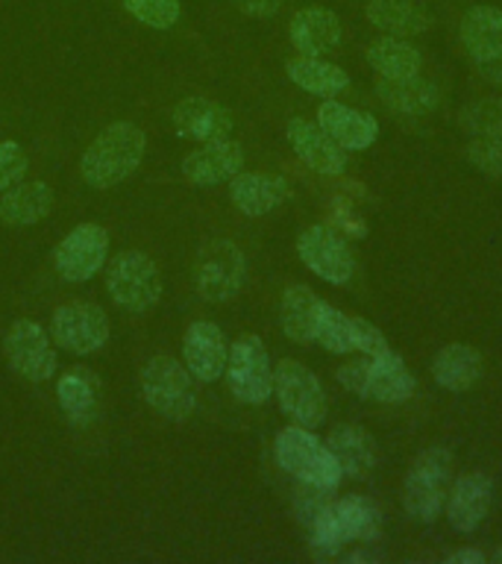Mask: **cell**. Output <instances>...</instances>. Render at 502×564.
<instances>
[{
	"mask_svg": "<svg viewBox=\"0 0 502 564\" xmlns=\"http://www.w3.org/2000/svg\"><path fill=\"white\" fill-rule=\"evenodd\" d=\"M144 148H148V139L135 123L121 121L106 127L83 153V162H79L83 180L91 188H112L123 183L141 165Z\"/></svg>",
	"mask_w": 502,
	"mask_h": 564,
	"instance_id": "cell-1",
	"label": "cell"
},
{
	"mask_svg": "<svg viewBox=\"0 0 502 564\" xmlns=\"http://www.w3.org/2000/svg\"><path fill=\"white\" fill-rule=\"evenodd\" d=\"M276 462L285 474L299 479L303 485H317V488H335L341 482V465L335 462L326 444L312 435L306 426H288L276 435Z\"/></svg>",
	"mask_w": 502,
	"mask_h": 564,
	"instance_id": "cell-2",
	"label": "cell"
},
{
	"mask_svg": "<svg viewBox=\"0 0 502 564\" xmlns=\"http://www.w3.org/2000/svg\"><path fill=\"white\" fill-rule=\"evenodd\" d=\"M449 470H452V456L444 447L423 449L414 458L403 485V506L408 518L417 523H432L438 518L447 497Z\"/></svg>",
	"mask_w": 502,
	"mask_h": 564,
	"instance_id": "cell-3",
	"label": "cell"
},
{
	"mask_svg": "<svg viewBox=\"0 0 502 564\" xmlns=\"http://www.w3.org/2000/svg\"><path fill=\"white\" fill-rule=\"evenodd\" d=\"M338 382L352 394L370 397L379 403H403L414 394V377L394 350L376 359L364 356L359 361H347L338 370Z\"/></svg>",
	"mask_w": 502,
	"mask_h": 564,
	"instance_id": "cell-4",
	"label": "cell"
},
{
	"mask_svg": "<svg viewBox=\"0 0 502 564\" xmlns=\"http://www.w3.org/2000/svg\"><path fill=\"white\" fill-rule=\"evenodd\" d=\"M379 527V511L368 497H343V500H329L317 511L308 529H312V544L317 550L332 553L338 546L373 538Z\"/></svg>",
	"mask_w": 502,
	"mask_h": 564,
	"instance_id": "cell-5",
	"label": "cell"
},
{
	"mask_svg": "<svg viewBox=\"0 0 502 564\" xmlns=\"http://www.w3.org/2000/svg\"><path fill=\"white\" fill-rule=\"evenodd\" d=\"M106 289L112 300L127 312H150L162 297V276H159L156 262L139 250L118 253L106 271Z\"/></svg>",
	"mask_w": 502,
	"mask_h": 564,
	"instance_id": "cell-6",
	"label": "cell"
},
{
	"mask_svg": "<svg viewBox=\"0 0 502 564\" xmlns=\"http://www.w3.org/2000/svg\"><path fill=\"white\" fill-rule=\"evenodd\" d=\"M141 394L167 421H185L197 405L194 382L188 368L171 356H153L141 370Z\"/></svg>",
	"mask_w": 502,
	"mask_h": 564,
	"instance_id": "cell-7",
	"label": "cell"
},
{
	"mask_svg": "<svg viewBox=\"0 0 502 564\" xmlns=\"http://www.w3.org/2000/svg\"><path fill=\"white\" fill-rule=\"evenodd\" d=\"M273 391L282 412L306 430H317L326 421V394L320 379L299 361H280L273 370Z\"/></svg>",
	"mask_w": 502,
	"mask_h": 564,
	"instance_id": "cell-8",
	"label": "cell"
},
{
	"mask_svg": "<svg viewBox=\"0 0 502 564\" xmlns=\"http://www.w3.org/2000/svg\"><path fill=\"white\" fill-rule=\"evenodd\" d=\"M194 280L203 300L209 303H227L241 291L247 280V259L241 247H236L227 238L206 241L197 256Z\"/></svg>",
	"mask_w": 502,
	"mask_h": 564,
	"instance_id": "cell-9",
	"label": "cell"
},
{
	"mask_svg": "<svg viewBox=\"0 0 502 564\" xmlns=\"http://www.w3.org/2000/svg\"><path fill=\"white\" fill-rule=\"evenodd\" d=\"M223 377L229 382V391L236 400L250 405H259L271 400L273 394V370L264 344L255 335H244L229 347V359Z\"/></svg>",
	"mask_w": 502,
	"mask_h": 564,
	"instance_id": "cell-10",
	"label": "cell"
},
{
	"mask_svg": "<svg viewBox=\"0 0 502 564\" xmlns=\"http://www.w3.org/2000/svg\"><path fill=\"white\" fill-rule=\"evenodd\" d=\"M51 329L56 344L77 356H88L109 341V317L97 303H86V300L56 308Z\"/></svg>",
	"mask_w": 502,
	"mask_h": 564,
	"instance_id": "cell-11",
	"label": "cell"
},
{
	"mask_svg": "<svg viewBox=\"0 0 502 564\" xmlns=\"http://www.w3.org/2000/svg\"><path fill=\"white\" fill-rule=\"evenodd\" d=\"M109 253V232L97 224H79L53 250V264L65 282L91 280Z\"/></svg>",
	"mask_w": 502,
	"mask_h": 564,
	"instance_id": "cell-12",
	"label": "cell"
},
{
	"mask_svg": "<svg viewBox=\"0 0 502 564\" xmlns=\"http://www.w3.org/2000/svg\"><path fill=\"white\" fill-rule=\"evenodd\" d=\"M297 253L308 271L317 273L320 280L332 282V285H347L352 271H356L347 241L332 227H324V224H315V227L299 232Z\"/></svg>",
	"mask_w": 502,
	"mask_h": 564,
	"instance_id": "cell-13",
	"label": "cell"
},
{
	"mask_svg": "<svg viewBox=\"0 0 502 564\" xmlns=\"http://www.w3.org/2000/svg\"><path fill=\"white\" fill-rule=\"evenodd\" d=\"M7 359L9 365L30 382H44L56 370V352H53L47 333L35 321H15L7 333Z\"/></svg>",
	"mask_w": 502,
	"mask_h": 564,
	"instance_id": "cell-14",
	"label": "cell"
},
{
	"mask_svg": "<svg viewBox=\"0 0 502 564\" xmlns=\"http://www.w3.org/2000/svg\"><path fill=\"white\" fill-rule=\"evenodd\" d=\"M183 356L188 365V373L200 382H215L223 377L229 359V344L220 333L218 324L211 321H194L185 329L183 338Z\"/></svg>",
	"mask_w": 502,
	"mask_h": 564,
	"instance_id": "cell-15",
	"label": "cell"
},
{
	"mask_svg": "<svg viewBox=\"0 0 502 564\" xmlns=\"http://www.w3.org/2000/svg\"><path fill=\"white\" fill-rule=\"evenodd\" d=\"M285 135H288V144L294 148L299 162H306L312 171L326 176L343 174L347 150L341 144H335L320 123H312L306 118H291L288 127H285Z\"/></svg>",
	"mask_w": 502,
	"mask_h": 564,
	"instance_id": "cell-16",
	"label": "cell"
},
{
	"mask_svg": "<svg viewBox=\"0 0 502 564\" xmlns=\"http://www.w3.org/2000/svg\"><path fill=\"white\" fill-rule=\"evenodd\" d=\"M244 165V150L229 139L206 141L203 148L183 159V174L194 185H220L229 183Z\"/></svg>",
	"mask_w": 502,
	"mask_h": 564,
	"instance_id": "cell-17",
	"label": "cell"
},
{
	"mask_svg": "<svg viewBox=\"0 0 502 564\" xmlns=\"http://www.w3.org/2000/svg\"><path fill=\"white\" fill-rule=\"evenodd\" d=\"M493 500V482L488 474H467L461 476L452 491H449L447 500V518L449 527L456 532H473L479 529L484 518H488V509H491Z\"/></svg>",
	"mask_w": 502,
	"mask_h": 564,
	"instance_id": "cell-18",
	"label": "cell"
},
{
	"mask_svg": "<svg viewBox=\"0 0 502 564\" xmlns=\"http://www.w3.org/2000/svg\"><path fill=\"white\" fill-rule=\"evenodd\" d=\"M174 130L183 139L192 141H218L229 139L232 132V115L215 100L206 97H185L174 109Z\"/></svg>",
	"mask_w": 502,
	"mask_h": 564,
	"instance_id": "cell-19",
	"label": "cell"
},
{
	"mask_svg": "<svg viewBox=\"0 0 502 564\" xmlns=\"http://www.w3.org/2000/svg\"><path fill=\"white\" fill-rule=\"evenodd\" d=\"M317 123L343 150H368L379 135V123L373 115H364L359 109H350V106L335 104L332 97L317 109Z\"/></svg>",
	"mask_w": 502,
	"mask_h": 564,
	"instance_id": "cell-20",
	"label": "cell"
},
{
	"mask_svg": "<svg viewBox=\"0 0 502 564\" xmlns=\"http://www.w3.org/2000/svg\"><path fill=\"white\" fill-rule=\"evenodd\" d=\"M291 44L303 56H326L341 44V21L332 9L306 7L291 18Z\"/></svg>",
	"mask_w": 502,
	"mask_h": 564,
	"instance_id": "cell-21",
	"label": "cell"
},
{
	"mask_svg": "<svg viewBox=\"0 0 502 564\" xmlns=\"http://www.w3.org/2000/svg\"><path fill=\"white\" fill-rule=\"evenodd\" d=\"M229 197L236 203L238 209L250 215V218H259V215H268L276 206L291 197L288 183L282 176L273 174H241L238 171L232 180H229Z\"/></svg>",
	"mask_w": 502,
	"mask_h": 564,
	"instance_id": "cell-22",
	"label": "cell"
},
{
	"mask_svg": "<svg viewBox=\"0 0 502 564\" xmlns=\"http://www.w3.org/2000/svg\"><path fill=\"white\" fill-rule=\"evenodd\" d=\"M461 44L479 65L502 59V9L470 7L461 18Z\"/></svg>",
	"mask_w": 502,
	"mask_h": 564,
	"instance_id": "cell-23",
	"label": "cell"
},
{
	"mask_svg": "<svg viewBox=\"0 0 502 564\" xmlns=\"http://www.w3.org/2000/svg\"><path fill=\"white\" fill-rule=\"evenodd\" d=\"M53 209V192L47 183H15L0 194V220L9 227H33Z\"/></svg>",
	"mask_w": 502,
	"mask_h": 564,
	"instance_id": "cell-24",
	"label": "cell"
},
{
	"mask_svg": "<svg viewBox=\"0 0 502 564\" xmlns=\"http://www.w3.org/2000/svg\"><path fill=\"white\" fill-rule=\"evenodd\" d=\"M368 21L385 35H421L432 26L429 9L421 0H370Z\"/></svg>",
	"mask_w": 502,
	"mask_h": 564,
	"instance_id": "cell-25",
	"label": "cell"
},
{
	"mask_svg": "<svg viewBox=\"0 0 502 564\" xmlns=\"http://www.w3.org/2000/svg\"><path fill=\"white\" fill-rule=\"evenodd\" d=\"M432 377L447 391H467L482 377V356L470 344H447L432 359Z\"/></svg>",
	"mask_w": 502,
	"mask_h": 564,
	"instance_id": "cell-26",
	"label": "cell"
},
{
	"mask_svg": "<svg viewBox=\"0 0 502 564\" xmlns=\"http://www.w3.org/2000/svg\"><path fill=\"white\" fill-rule=\"evenodd\" d=\"M379 100L400 115H426L438 106V88L421 74L414 77H382L376 83Z\"/></svg>",
	"mask_w": 502,
	"mask_h": 564,
	"instance_id": "cell-27",
	"label": "cell"
},
{
	"mask_svg": "<svg viewBox=\"0 0 502 564\" xmlns=\"http://www.w3.org/2000/svg\"><path fill=\"white\" fill-rule=\"evenodd\" d=\"M320 308H324V300L317 297L312 289H306V285H291V289H285L280 303V321L291 341H315Z\"/></svg>",
	"mask_w": 502,
	"mask_h": 564,
	"instance_id": "cell-28",
	"label": "cell"
},
{
	"mask_svg": "<svg viewBox=\"0 0 502 564\" xmlns=\"http://www.w3.org/2000/svg\"><path fill=\"white\" fill-rule=\"evenodd\" d=\"M326 447H329V453H332L335 462L341 465L347 476H364L370 467L376 465V441L359 426H350V423L329 432Z\"/></svg>",
	"mask_w": 502,
	"mask_h": 564,
	"instance_id": "cell-29",
	"label": "cell"
},
{
	"mask_svg": "<svg viewBox=\"0 0 502 564\" xmlns=\"http://www.w3.org/2000/svg\"><path fill=\"white\" fill-rule=\"evenodd\" d=\"M288 70V77L294 86H299L308 95L317 97H335L341 95L343 88L350 86V77H347V70H341L332 62H324L320 56H297V59H291L285 65Z\"/></svg>",
	"mask_w": 502,
	"mask_h": 564,
	"instance_id": "cell-30",
	"label": "cell"
},
{
	"mask_svg": "<svg viewBox=\"0 0 502 564\" xmlns=\"http://www.w3.org/2000/svg\"><path fill=\"white\" fill-rule=\"evenodd\" d=\"M368 65L379 77H414L421 74L423 56L400 35H382L368 47Z\"/></svg>",
	"mask_w": 502,
	"mask_h": 564,
	"instance_id": "cell-31",
	"label": "cell"
},
{
	"mask_svg": "<svg viewBox=\"0 0 502 564\" xmlns=\"http://www.w3.org/2000/svg\"><path fill=\"white\" fill-rule=\"evenodd\" d=\"M56 397H59V405L74 421H83L91 412V403H95V379L83 368L68 370L56 386Z\"/></svg>",
	"mask_w": 502,
	"mask_h": 564,
	"instance_id": "cell-32",
	"label": "cell"
},
{
	"mask_svg": "<svg viewBox=\"0 0 502 564\" xmlns=\"http://www.w3.org/2000/svg\"><path fill=\"white\" fill-rule=\"evenodd\" d=\"M458 127L470 135H484V139H502V97L491 100H476L458 112Z\"/></svg>",
	"mask_w": 502,
	"mask_h": 564,
	"instance_id": "cell-33",
	"label": "cell"
},
{
	"mask_svg": "<svg viewBox=\"0 0 502 564\" xmlns=\"http://www.w3.org/2000/svg\"><path fill=\"white\" fill-rule=\"evenodd\" d=\"M315 341H320V347H326L329 352H338V356L356 350V341H352V317H347L343 312L324 303L320 317H317Z\"/></svg>",
	"mask_w": 502,
	"mask_h": 564,
	"instance_id": "cell-34",
	"label": "cell"
},
{
	"mask_svg": "<svg viewBox=\"0 0 502 564\" xmlns=\"http://www.w3.org/2000/svg\"><path fill=\"white\" fill-rule=\"evenodd\" d=\"M123 9L153 30H171L179 18V0H121Z\"/></svg>",
	"mask_w": 502,
	"mask_h": 564,
	"instance_id": "cell-35",
	"label": "cell"
},
{
	"mask_svg": "<svg viewBox=\"0 0 502 564\" xmlns=\"http://www.w3.org/2000/svg\"><path fill=\"white\" fill-rule=\"evenodd\" d=\"M467 159H470V165L479 167L482 174L502 176V139L473 135V141L467 144Z\"/></svg>",
	"mask_w": 502,
	"mask_h": 564,
	"instance_id": "cell-36",
	"label": "cell"
},
{
	"mask_svg": "<svg viewBox=\"0 0 502 564\" xmlns=\"http://www.w3.org/2000/svg\"><path fill=\"white\" fill-rule=\"evenodd\" d=\"M26 171V153L15 141H0V192H7Z\"/></svg>",
	"mask_w": 502,
	"mask_h": 564,
	"instance_id": "cell-37",
	"label": "cell"
},
{
	"mask_svg": "<svg viewBox=\"0 0 502 564\" xmlns=\"http://www.w3.org/2000/svg\"><path fill=\"white\" fill-rule=\"evenodd\" d=\"M352 341H356V350L370 356V359L391 352V344L385 341V335L379 333L376 326L364 321V317H352Z\"/></svg>",
	"mask_w": 502,
	"mask_h": 564,
	"instance_id": "cell-38",
	"label": "cell"
},
{
	"mask_svg": "<svg viewBox=\"0 0 502 564\" xmlns=\"http://www.w3.org/2000/svg\"><path fill=\"white\" fill-rule=\"evenodd\" d=\"M236 7L250 18H271L285 7V0H236Z\"/></svg>",
	"mask_w": 502,
	"mask_h": 564,
	"instance_id": "cell-39",
	"label": "cell"
},
{
	"mask_svg": "<svg viewBox=\"0 0 502 564\" xmlns=\"http://www.w3.org/2000/svg\"><path fill=\"white\" fill-rule=\"evenodd\" d=\"M449 564H482L484 555L482 550H458V553H452L447 558Z\"/></svg>",
	"mask_w": 502,
	"mask_h": 564,
	"instance_id": "cell-40",
	"label": "cell"
},
{
	"mask_svg": "<svg viewBox=\"0 0 502 564\" xmlns=\"http://www.w3.org/2000/svg\"><path fill=\"white\" fill-rule=\"evenodd\" d=\"M482 77L488 79V83H493V86H502V59L484 62V65H482Z\"/></svg>",
	"mask_w": 502,
	"mask_h": 564,
	"instance_id": "cell-41",
	"label": "cell"
},
{
	"mask_svg": "<svg viewBox=\"0 0 502 564\" xmlns=\"http://www.w3.org/2000/svg\"><path fill=\"white\" fill-rule=\"evenodd\" d=\"M493 562H502V550L500 553H493Z\"/></svg>",
	"mask_w": 502,
	"mask_h": 564,
	"instance_id": "cell-42",
	"label": "cell"
}]
</instances>
